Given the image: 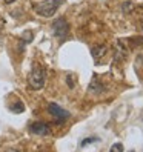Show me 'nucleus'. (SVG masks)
I'll return each mask as SVG.
<instances>
[{
  "label": "nucleus",
  "instance_id": "nucleus-1",
  "mask_svg": "<svg viewBox=\"0 0 143 152\" xmlns=\"http://www.w3.org/2000/svg\"><path fill=\"white\" fill-rule=\"evenodd\" d=\"M65 0H43V2H39L34 5V11L40 14L42 17H52L60 5H63Z\"/></svg>",
  "mask_w": 143,
  "mask_h": 152
},
{
  "label": "nucleus",
  "instance_id": "nucleus-2",
  "mask_svg": "<svg viewBox=\"0 0 143 152\" xmlns=\"http://www.w3.org/2000/svg\"><path fill=\"white\" fill-rule=\"evenodd\" d=\"M45 71L42 66L39 65H35L32 69H31V72L28 75V83L32 89H35V91H39V89H42L45 86Z\"/></svg>",
  "mask_w": 143,
  "mask_h": 152
},
{
  "label": "nucleus",
  "instance_id": "nucleus-3",
  "mask_svg": "<svg viewBox=\"0 0 143 152\" xmlns=\"http://www.w3.org/2000/svg\"><path fill=\"white\" fill-rule=\"evenodd\" d=\"M52 34L56 35L59 40H65L69 34V25L65 17H60L54 23H52Z\"/></svg>",
  "mask_w": 143,
  "mask_h": 152
},
{
  "label": "nucleus",
  "instance_id": "nucleus-4",
  "mask_svg": "<svg viewBox=\"0 0 143 152\" xmlns=\"http://www.w3.org/2000/svg\"><path fill=\"white\" fill-rule=\"evenodd\" d=\"M48 112L52 115L54 118H57V121L60 123V121H65L66 118H69V112L66 111V109H63L60 104H57V103H48Z\"/></svg>",
  "mask_w": 143,
  "mask_h": 152
},
{
  "label": "nucleus",
  "instance_id": "nucleus-5",
  "mask_svg": "<svg viewBox=\"0 0 143 152\" xmlns=\"http://www.w3.org/2000/svg\"><path fill=\"white\" fill-rule=\"evenodd\" d=\"M29 132L35 134V135H48V134H51V128L48 126L46 123H32L29 124Z\"/></svg>",
  "mask_w": 143,
  "mask_h": 152
},
{
  "label": "nucleus",
  "instance_id": "nucleus-6",
  "mask_svg": "<svg viewBox=\"0 0 143 152\" xmlns=\"http://www.w3.org/2000/svg\"><path fill=\"white\" fill-rule=\"evenodd\" d=\"M89 94H94V95H99V94H102L103 91H105V88H103V85L97 80V77H94L92 78V82H91V85H89Z\"/></svg>",
  "mask_w": 143,
  "mask_h": 152
},
{
  "label": "nucleus",
  "instance_id": "nucleus-7",
  "mask_svg": "<svg viewBox=\"0 0 143 152\" xmlns=\"http://www.w3.org/2000/svg\"><path fill=\"white\" fill-rule=\"evenodd\" d=\"M106 46H103V45H100V46H94L92 49H91V54H92V57L94 58H100V57H103L105 54H106Z\"/></svg>",
  "mask_w": 143,
  "mask_h": 152
},
{
  "label": "nucleus",
  "instance_id": "nucleus-8",
  "mask_svg": "<svg viewBox=\"0 0 143 152\" xmlns=\"http://www.w3.org/2000/svg\"><path fill=\"white\" fill-rule=\"evenodd\" d=\"M11 111H12L14 114H20V112H23V111H25V104H23L22 102H17L15 104H12V106H11Z\"/></svg>",
  "mask_w": 143,
  "mask_h": 152
},
{
  "label": "nucleus",
  "instance_id": "nucleus-9",
  "mask_svg": "<svg viewBox=\"0 0 143 152\" xmlns=\"http://www.w3.org/2000/svg\"><path fill=\"white\" fill-rule=\"evenodd\" d=\"M132 10H134V3H132V2H123V3H122V11H123L125 14H129Z\"/></svg>",
  "mask_w": 143,
  "mask_h": 152
},
{
  "label": "nucleus",
  "instance_id": "nucleus-10",
  "mask_svg": "<svg viewBox=\"0 0 143 152\" xmlns=\"http://www.w3.org/2000/svg\"><path fill=\"white\" fill-rule=\"evenodd\" d=\"M109 152H123V145L122 143H114L109 149Z\"/></svg>",
  "mask_w": 143,
  "mask_h": 152
},
{
  "label": "nucleus",
  "instance_id": "nucleus-11",
  "mask_svg": "<svg viewBox=\"0 0 143 152\" xmlns=\"http://www.w3.org/2000/svg\"><path fill=\"white\" fill-rule=\"evenodd\" d=\"M131 43L134 45V46H140V45H143V37H136V39H131Z\"/></svg>",
  "mask_w": 143,
  "mask_h": 152
},
{
  "label": "nucleus",
  "instance_id": "nucleus-12",
  "mask_svg": "<svg viewBox=\"0 0 143 152\" xmlns=\"http://www.w3.org/2000/svg\"><path fill=\"white\" fill-rule=\"evenodd\" d=\"M97 140H99V138H97V137H91V138H85V140L82 141V145H80V146H86L88 143H92V141H97Z\"/></svg>",
  "mask_w": 143,
  "mask_h": 152
},
{
  "label": "nucleus",
  "instance_id": "nucleus-13",
  "mask_svg": "<svg viewBox=\"0 0 143 152\" xmlns=\"http://www.w3.org/2000/svg\"><path fill=\"white\" fill-rule=\"evenodd\" d=\"M66 80H68V86L69 88H74V82H73V78H71V75H68Z\"/></svg>",
  "mask_w": 143,
  "mask_h": 152
},
{
  "label": "nucleus",
  "instance_id": "nucleus-14",
  "mask_svg": "<svg viewBox=\"0 0 143 152\" xmlns=\"http://www.w3.org/2000/svg\"><path fill=\"white\" fill-rule=\"evenodd\" d=\"M3 2H5V3H8V5H10V3H14L15 0H3Z\"/></svg>",
  "mask_w": 143,
  "mask_h": 152
},
{
  "label": "nucleus",
  "instance_id": "nucleus-15",
  "mask_svg": "<svg viewBox=\"0 0 143 152\" xmlns=\"http://www.w3.org/2000/svg\"><path fill=\"white\" fill-rule=\"evenodd\" d=\"M140 31H142V32H143V22H142V23H140Z\"/></svg>",
  "mask_w": 143,
  "mask_h": 152
},
{
  "label": "nucleus",
  "instance_id": "nucleus-16",
  "mask_svg": "<svg viewBox=\"0 0 143 152\" xmlns=\"http://www.w3.org/2000/svg\"><path fill=\"white\" fill-rule=\"evenodd\" d=\"M11 152H15V151H11Z\"/></svg>",
  "mask_w": 143,
  "mask_h": 152
},
{
  "label": "nucleus",
  "instance_id": "nucleus-17",
  "mask_svg": "<svg viewBox=\"0 0 143 152\" xmlns=\"http://www.w3.org/2000/svg\"><path fill=\"white\" fill-rule=\"evenodd\" d=\"M131 152H134V151H131Z\"/></svg>",
  "mask_w": 143,
  "mask_h": 152
}]
</instances>
